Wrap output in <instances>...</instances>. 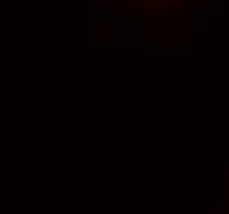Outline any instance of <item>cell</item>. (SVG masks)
<instances>
[{"instance_id": "cell-1", "label": "cell", "mask_w": 229, "mask_h": 214, "mask_svg": "<svg viewBox=\"0 0 229 214\" xmlns=\"http://www.w3.org/2000/svg\"><path fill=\"white\" fill-rule=\"evenodd\" d=\"M219 211H218V204L216 203H211V204H208V214H218Z\"/></svg>"}, {"instance_id": "cell-2", "label": "cell", "mask_w": 229, "mask_h": 214, "mask_svg": "<svg viewBox=\"0 0 229 214\" xmlns=\"http://www.w3.org/2000/svg\"><path fill=\"white\" fill-rule=\"evenodd\" d=\"M117 2H119V3H120V5H124V7H125V5H127V3H129V0H117Z\"/></svg>"}]
</instances>
